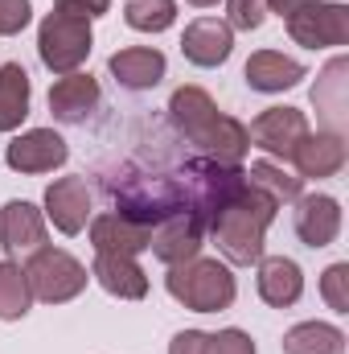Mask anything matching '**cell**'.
Returning a JSON list of instances; mask_svg holds the SVG:
<instances>
[{
    "instance_id": "obj_28",
    "label": "cell",
    "mask_w": 349,
    "mask_h": 354,
    "mask_svg": "<svg viewBox=\"0 0 349 354\" xmlns=\"http://www.w3.org/2000/svg\"><path fill=\"white\" fill-rule=\"evenodd\" d=\"M226 8H230V29H259L263 21H267V0H226Z\"/></svg>"
},
{
    "instance_id": "obj_25",
    "label": "cell",
    "mask_w": 349,
    "mask_h": 354,
    "mask_svg": "<svg viewBox=\"0 0 349 354\" xmlns=\"http://www.w3.org/2000/svg\"><path fill=\"white\" fill-rule=\"evenodd\" d=\"M123 21L140 33H165L177 21V0H128Z\"/></svg>"
},
{
    "instance_id": "obj_13",
    "label": "cell",
    "mask_w": 349,
    "mask_h": 354,
    "mask_svg": "<svg viewBox=\"0 0 349 354\" xmlns=\"http://www.w3.org/2000/svg\"><path fill=\"white\" fill-rule=\"evenodd\" d=\"M46 214L62 235H79L90 218V189L83 177H58L46 189Z\"/></svg>"
},
{
    "instance_id": "obj_34",
    "label": "cell",
    "mask_w": 349,
    "mask_h": 354,
    "mask_svg": "<svg viewBox=\"0 0 349 354\" xmlns=\"http://www.w3.org/2000/svg\"><path fill=\"white\" fill-rule=\"evenodd\" d=\"M189 4H197V8H210V4H218V0H189Z\"/></svg>"
},
{
    "instance_id": "obj_18",
    "label": "cell",
    "mask_w": 349,
    "mask_h": 354,
    "mask_svg": "<svg viewBox=\"0 0 349 354\" xmlns=\"http://www.w3.org/2000/svg\"><path fill=\"white\" fill-rule=\"evenodd\" d=\"M94 103H99V83L90 79V75H62L54 87H50V111H54V120H62V124H79V120H87L90 111H94Z\"/></svg>"
},
{
    "instance_id": "obj_8",
    "label": "cell",
    "mask_w": 349,
    "mask_h": 354,
    "mask_svg": "<svg viewBox=\"0 0 349 354\" xmlns=\"http://www.w3.org/2000/svg\"><path fill=\"white\" fill-rule=\"evenodd\" d=\"M247 132H251V140L259 145L263 153H271L279 161H292V149L304 140L308 120H304L300 107H267V111L255 115V124Z\"/></svg>"
},
{
    "instance_id": "obj_23",
    "label": "cell",
    "mask_w": 349,
    "mask_h": 354,
    "mask_svg": "<svg viewBox=\"0 0 349 354\" xmlns=\"http://www.w3.org/2000/svg\"><path fill=\"white\" fill-rule=\"evenodd\" d=\"M346 71H349L346 58H333V62L325 66L321 83L312 87V103H317V111L329 115V124H333L329 132H337V136H341V115H346Z\"/></svg>"
},
{
    "instance_id": "obj_17",
    "label": "cell",
    "mask_w": 349,
    "mask_h": 354,
    "mask_svg": "<svg viewBox=\"0 0 349 354\" xmlns=\"http://www.w3.org/2000/svg\"><path fill=\"white\" fill-rule=\"evenodd\" d=\"M300 292H304V272H300L296 260H288V256H267V260H259V297L271 309L296 305Z\"/></svg>"
},
{
    "instance_id": "obj_9",
    "label": "cell",
    "mask_w": 349,
    "mask_h": 354,
    "mask_svg": "<svg viewBox=\"0 0 349 354\" xmlns=\"http://www.w3.org/2000/svg\"><path fill=\"white\" fill-rule=\"evenodd\" d=\"M66 157H70V149L54 128H33L8 145V165L17 174H50V169L66 165Z\"/></svg>"
},
{
    "instance_id": "obj_33",
    "label": "cell",
    "mask_w": 349,
    "mask_h": 354,
    "mask_svg": "<svg viewBox=\"0 0 349 354\" xmlns=\"http://www.w3.org/2000/svg\"><path fill=\"white\" fill-rule=\"evenodd\" d=\"M312 0H267V12H279V17H292L296 8H304Z\"/></svg>"
},
{
    "instance_id": "obj_16",
    "label": "cell",
    "mask_w": 349,
    "mask_h": 354,
    "mask_svg": "<svg viewBox=\"0 0 349 354\" xmlns=\"http://www.w3.org/2000/svg\"><path fill=\"white\" fill-rule=\"evenodd\" d=\"M0 243L8 252H33L46 243V218L33 202H4L0 206Z\"/></svg>"
},
{
    "instance_id": "obj_11",
    "label": "cell",
    "mask_w": 349,
    "mask_h": 354,
    "mask_svg": "<svg viewBox=\"0 0 349 354\" xmlns=\"http://www.w3.org/2000/svg\"><path fill=\"white\" fill-rule=\"evenodd\" d=\"M292 165H296L300 181L341 174V165H346V136H337V132H304V140L292 149Z\"/></svg>"
},
{
    "instance_id": "obj_12",
    "label": "cell",
    "mask_w": 349,
    "mask_h": 354,
    "mask_svg": "<svg viewBox=\"0 0 349 354\" xmlns=\"http://www.w3.org/2000/svg\"><path fill=\"white\" fill-rule=\"evenodd\" d=\"M230 50H235V33H230V25L226 21H218V17H197L189 29H185V37H181V54L193 62V66H222L226 58H230Z\"/></svg>"
},
{
    "instance_id": "obj_7",
    "label": "cell",
    "mask_w": 349,
    "mask_h": 354,
    "mask_svg": "<svg viewBox=\"0 0 349 354\" xmlns=\"http://www.w3.org/2000/svg\"><path fill=\"white\" fill-rule=\"evenodd\" d=\"M201 235H206V218L197 210H177L169 218H161V227L152 231L148 248L161 264H185L201 252Z\"/></svg>"
},
{
    "instance_id": "obj_4",
    "label": "cell",
    "mask_w": 349,
    "mask_h": 354,
    "mask_svg": "<svg viewBox=\"0 0 349 354\" xmlns=\"http://www.w3.org/2000/svg\"><path fill=\"white\" fill-rule=\"evenodd\" d=\"M25 280H29V292L46 305H66L74 301L83 288H87V268L79 264L74 256L58 252V248H33L29 264H25Z\"/></svg>"
},
{
    "instance_id": "obj_15",
    "label": "cell",
    "mask_w": 349,
    "mask_h": 354,
    "mask_svg": "<svg viewBox=\"0 0 349 354\" xmlns=\"http://www.w3.org/2000/svg\"><path fill=\"white\" fill-rule=\"evenodd\" d=\"M107 71H111L128 91H148L165 79V54H161V50H148V46L115 50V54L107 58Z\"/></svg>"
},
{
    "instance_id": "obj_3",
    "label": "cell",
    "mask_w": 349,
    "mask_h": 354,
    "mask_svg": "<svg viewBox=\"0 0 349 354\" xmlns=\"http://www.w3.org/2000/svg\"><path fill=\"white\" fill-rule=\"evenodd\" d=\"M165 284H169V297L181 301L185 309H193V313H222V309L235 305V292H239L230 268L222 260H201V256L173 264Z\"/></svg>"
},
{
    "instance_id": "obj_19",
    "label": "cell",
    "mask_w": 349,
    "mask_h": 354,
    "mask_svg": "<svg viewBox=\"0 0 349 354\" xmlns=\"http://www.w3.org/2000/svg\"><path fill=\"white\" fill-rule=\"evenodd\" d=\"M247 87L263 91V95H275V91H288L304 79V66L296 58H283L279 50H259L247 58Z\"/></svg>"
},
{
    "instance_id": "obj_10",
    "label": "cell",
    "mask_w": 349,
    "mask_h": 354,
    "mask_svg": "<svg viewBox=\"0 0 349 354\" xmlns=\"http://www.w3.org/2000/svg\"><path fill=\"white\" fill-rule=\"evenodd\" d=\"M148 239H152V227L136 223V218H128L119 210L99 214L90 223V243H94L99 256H140L148 248Z\"/></svg>"
},
{
    "instance_id": "obj_22",
    "label": "cell",
    "mask_w": 349,
    "mask_h": 354,
    "mask_svg": "<svg viewBox=\"0 0 349 354\" xmlns=\"http://www.w3.org/2000/svg\"><path fill=\"white\" fill-rule=\"evenodd\" d=\"M25 115H29V75L25 66L8 62L0 66V132L21 128Z\"/></svg>"
},
{
    "instance_id": "obj_27",
    "label": "cell",
    "mask_w": 349,
    "mask_h": 354,
    "mask_svg": "<svg viewBox=\"0 0 349 354\" xmlns=\"http://www.w3.org/2000/svg\"><path fill=\"white\" fill-rule=\"evenodd\" d=\"M321 297L333 313H349V264H333L321 276Z\"/></svg>"
},
{
    "instance_id": "obj_14",
    "label": "cell",
    "mask_w": 349,
    "mask_h": 354,
    "mask_svg": "<svg viewBox=\"0 0 349 354\" xmlns=\"http://www.w3.org/2000/svg\"><path fill=\"white\" fill-rule=\"evenodd\" d=\"M341 231V206L329 194H308L296 198V235L308 248H329Z\"/></svg>"
},
{
    "instance_id": "obj_6",
    "label": "cell",
    "mask_w": 349,
    "mask_h": 354,
    "mask_svg": "<svg viewBox=\"0 0 349 354\" xmlns=\"http://www.w3.org/2000/svg\"><path fill=\"white\" fill-rule=\"evenodd\" d=\"M288 21V33L296 46L304 50H329V46H346L349 41V8L346 4H329V0H312L304 8H296Z\"/></svg>"
},
{
    "instance_id": "obj_26",
    "label": "cell",
    "mask_w": 349,
    "mask_h": 354,
    "mask_svg": "<svg viewBox=\"0 0 349 354\" xmlns=\"http://www.w3.org/2000/svg\"><path fill=\"white\" fill-rule=\"evenodd\" d=\"M247 181L251 185H259L263 194H271L275 202H296L300 198V189H304V181L296 174H288V169H279V165H271V161H255L251 169H247Z\"/></svg>"
},
{
    "instance_id": "obj_31",
    "label": "cell",
    "mask_w": 349,
    "mask_h": 354,
    "mask_svg": "<svg viewBox=\"0 0 349 354\" xmlns=\"http://www.w3.org/2000/svg\"><path fill=\"white\" fill-rule=\"evenodd\" d=\"M58 12H70V17H83V21H94L111 8V0H54Z\"/></svg>"
},
{
    "instance_id": "obj_5",
    "label": "cell",
    "mask_w": 349,
    "mask_h": 354,
    "mask_svg": "<svg viewBox=\"0 0 349 354\" xmlns=\"http://www.w3.org/2000/svg\"><path fill=\"white\" fill-rule=\"evenodd\" d=\"M90 21L70 17V12H50L37 29V54L54 75H74L90 54Z\"/></svg>"
},
{
    "instance_id": "obj_20",
    "label": "cell",
    "mask_w": 349,
    "mask_h": 354,
    "mask_svg": "<svg viewBox=\"0 0 349 354\" xmlns=\"http://www.w3.org/2000/svg\"><path fill=\"white\" fill-rule=\"evenodd\" d=\"M90 276L119 301H140L148 292V276L136 264V256H94Z\"/></svg>"
},
{
    "instance_id": "obj_24",
    "label": "cell",
    "mask_w": 349,
    "mask_h": 354,
    "mask_svg": "<svg viewBox=\"0 0 349 354\" xmlns=\"http://www.w3.org/2000/svg\"><path fill=\"white\" fill-rule=\"evenodd\" d=\"M33 305V292H29V280H25V268L12 264V260H0V322H21Z\"/></svg>"
},
{
    "instance_id": "obj_32",
    "label": "cell",
    "mask_w": 349,
    "mask_h": 354,
    "mask_svg": "<svg viewBox=\"0 0 349 354\" xmlns=\"http://www.w3.org/2000/svg\"><path fill=\"white\" fill-rule=\"evenodd\" d=\"M206 342H210V334H201V330H181L173 342H169V354H206Z\"/></svg>"
},
{
    "instance_id": "obj_2",
    "label": "cell",
    "mask_w": 349,
    "mask_h": 354,
    "mask_svg": "<svg viewBox=\"0 0 349 354\" xmlns=\"http://www.w3.org/2000/svg\"><path fill=\"white\" fill-rule=\"evenodd\" d=\"M169 115L173 124L197 145L206 149L214 161H226V165H239L251 149V132L247 124H239L235 115H226L201 87H177L169 99Z\"/></svg>"
},
{
    "instance_id": "obj_21",
    "label": "cell",
    "mask_w": 349,
    "mask_h": 354,
    "mask_svg": "<svg viewBox=\"0 0 349 354\" xmlns=\"http://www.w3.org/2000/svg\"><path fill=\"white\" fill-rule=\"evenodd\" d=\"M283 354H346V334L329 322H300L283 334Z\"/></svg>"
},
{
    "instance_id": "obj_29",
    "label": "cell",
    "mask_w": 349,
    "mask_h": 354,
    "mask_svg": "<svg viewBox=\"0 0 349 354\" xmlns=\"http://www.w3.org/2000/svg\"><path fill=\"white\" fill-rule=\"evenodd\" d=\"M33 21V4L29 0H0V37L21 33Z\"/></svg>"
},
{
    "instance_id": "obj_1",
    "label": "cell",
    "mask_w": 349,
    "mask_h": 354,
    "mask_svg": "<svg viewBox=\"0 0 349 354\" xmlns=\"http://www.w3.org/2000/svg\"><path fill=\"white\" fill-rule=\"evenodd\" d=\"M275 210H279V202L271 194L243 181L206 214V223H210V231H214V239H218V248L230 264H259L263 239H267V227H271Z\"/></svg>"
},
{
    "instance_id": "obj_30",
    "label": "cell",
    "mask_w": 349,
    "mask_h": 354,
    "mask_svg": "<svg viewBox=\"0 0 349 354\" xmlns=\"http://www.w3.org/2000/svg\"><path fill=\"white\" fill-rule=\"evenodd\" d=\"M206 354H255V342L243 330H218V334H210Z\"/></svg>"
}]
</instances>
